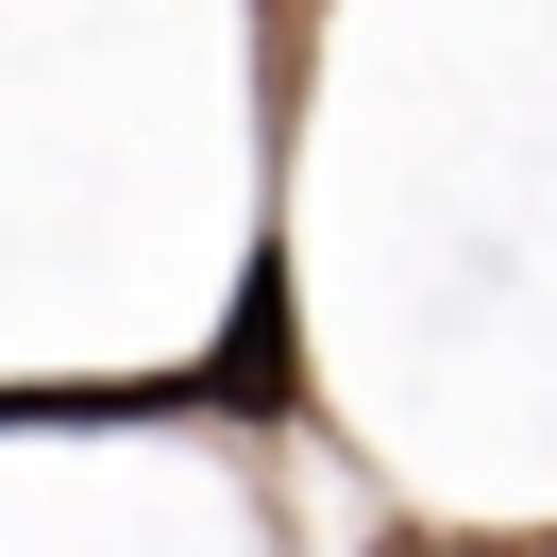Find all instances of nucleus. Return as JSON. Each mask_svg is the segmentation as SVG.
Masks as SVG:
<instances>
[{
    "instance_id": "nucleus-1",
    "label": "nucleus",
    "mask_w": 557,
    "mask_h": 557,
    "mask_svg": "<svg viewBox=\"0 0 557 557\" xmlns=\"http://www.w3.org/2000/svg\"><path fill=\"white\" fill-rule=\"evenodd\" d=\"M203 388H220V406H287V271H271V253H253V287H237V321H220Z\"/></svg>"
}]
</instances>
